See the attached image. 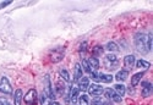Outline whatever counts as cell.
I'll use <instances>...</instances> for the list:
<instances>
[{"instance_id": "cb8c5ba5", "label": "cell", "mask_w": 153, "mask_h": 105, "mask_svg": "<svg viewBox=\"0 0 153 105\" xmlns=\"http://www.w3.org/2000/svg\"><path fill=\"white\" fill-rule=\"evenodd\" d=\"M107 49L108 50H110V51H119V48H118V45L114 43V42H109L108 44H107Z\"/></svg>"}, {"instance_id": "ba28073f", "label": "cell", "mask_w": 153, "mask_h": 105, "mask_svg": "<svg viewBox=\"0 0 153 105\" xmlns=\"http://www.w3.org/2000/svg\"><path fill=\"white\" fill-rule=\"evenodd\" d=\"M52 60L54 61V62H59L60 60H62L64 59V48H58V49H55L53 52H52Z\"/></svg>"}, {"instance_id": "7a4b0ae2", "label": "cell", "mask_w": 153, "mask_h": 105, "mask_svg": "<svg viewBox=\"0 0 153 105\" xmlns=\"http://www.w3.org/2000/svg\"><path fill=\"white\" fill-rule=\"evenodd\" d=\"M91 78L96 82H103V83H111L113 82L111 75H104V73H100V72H92Z\"/></svg>"}, {"instance_id": "4316f807", "label": "cell", "mask_w": 153, "mask_h": 105, "mask_svg": "<svg viewBox=\"0 0 153 105\" xmlns=\"http://www.w3.org/2000/svg\"><path fill=\"white\" fill-rule=\"evenodd\" d=\"M56 89H58V94H59V95H61V94H64V89H65V86L61 84V83H58Z\"/></svg>"}, {"instance_id": "484cf974", "label": "cell", "mask_w": 153, "mask_h": 105, "mask_svg": "<svg viewBox=\"0 0 153 105\" xmlns=\"http://www.w3.org/2000/svg\"><path fill=\"white\" fill-rule=\"evenodd\" d=\"M81 67L83 69L85 72H87V73H92V70H91V67H90V65H88L87 60H83V61H82V66H81Z\"/></svg>"}, {"instance_id": "9c48e42d", "label": "cell", "mask_w": 153, "mask_h": 105, "mask_svg": "<svg viewBox=\"0 0 153 105\" xmlns=\"http://www.w3.org/2000/svg\"><path fill=\"white\" fill-rule=\"evenodd\" d=\"M79 93H80V89L77 87H71L70 88V92H69V99L72 101V104H76L77 101V97H79Z\"/></svg>"}, {"instance_id": "7c38bea8", "label": "cell", "mask_w": 153, "mask_h": 105, "mask_svg": "<svg viewBox=\"0 0 153 105\" xmlns=\"http://www.w3.org/2000/svg\"><path fill=\"white\" fill-rule=\"evenodd\" d=\"M152 90H153V88L149 82L146 81L142 83V97H149L152 94Z\"/></svg>"}, {"instance_id": "7402d4cb", "label": "cell", "mask_w": 153, "mask_h": 105, "mask_svg": "<svg viewBox=\"0 0 153 105\" xmlns=\"http://www.w3.org/2000/svg\"><path fill=\"white\" fill-rule=\"evenodd\" d=\"M60 76L64 81H66V82H70L71 81V78H70V75L66 70H60Z\"/></svg>"}, {"instance_id": "52a82bcc", "label": "cell", "mask_w": 153, "mask_h": 105, "mask_svg": "<svg viewBox=\"0 0 153 105\" xmlns=\"http://www.w3.org/2000/svg\"><path fill=\"white\" fill-rule=\"evenodd\" d=\"M88 93H90V95H93V97H99L102 93H103L104 88L97 84V83H93V84H90V87H88Z\"/></svg>"}, {"instance_id": "603a6c76", "label": "cell", "mask_w": 153, "mask_h": 105, "mask_svg": "<svg viewBox=\"0 0 153 105\" xmlns=\"http://www.w3.org/2000/svg\"><path fill=\"white\" fill-rule=\"evenodd\" d=\"M79 103H80V105H90V100H88V97L86 94H82L80 97Z\"/></svg>"}, {"instance_id": "5bb4252c", "label": "cell", "mask_w": 153, "mask_h": 105, "mask_svg": "<svg viewBox=\"0 0 153 105\" xmlns=\"http://www.w3.org/2000/svg\"><path fill=\"white\" fill-rule=\"evenodd\" d=\"M87 62H88V65H90V67H91L92 72H96V71L99 69V61H98L97 58L92 56V58H90V59L87 60Z\"/></svg>"}, {"instance_id": "e0dca14e", "label": "cell", "mask_w": 153, "mask_h": 105, "mask_svg": "<svg viewBox=\"0 0 153 105\" xmlns=\"http://www.w3.org/2000/svg\"><path fill=\"white\" fill-rule=\"evenodd\" d=\"M124 64H125V66H127V67H132L134 64H135V56L134 55L125 56L124 58Z\"/></svg>"}, {"instance_id": "f546056e", "label": "cell", "mask_w": 153, "mask_h": 105, "mask_svg": "<svg viewBox=\"0 0 153 105\" xmlns=\"http://www.w3.org/2000/svg\"><path fill=\"white\" fill-rule=\"evenodd\" d=\"M11 4V1H5V3H1L0 4V9H3L4 6H7V5H10Z\"/></svg>"}, {"instance_id": "f1b7e54d", "label": "cell", "mask_w": 153, "mask_h": 105, "mask_svg": "<svg viewBox=\"0 0 153 105\" xmlns=\"http://www.w3.org/2000/svg\"><path fill=\"white\" fill-rule=\"evenodd\" d=\"M86 47H87V43H86V42H83V43L80 45V51H83V50H86Z\"/></svg>"}, {"instance_id": "d4e9b609", "label": "cell", "mask_w": 153, "mask_h": 105, "mask_svg": "<svg viewBox=\"0 0 153 105\" xmlns=\"http://www.w3.org/2000/svg\"><path fill=\"white\" fill-rule=\"evenodd\" d=\"M103 54V48H102L100 45H97L94 49H93V56L96 58V56H99V55H102Z\"/></svg>"}, {"instance_id": "30bf717a", "label": "cell", "mask_w": 153, "mask_h": 105, "mask_svg": "<svg viewBox=\"0 0 153 105\" xmlns=\"http://www.w3.org/2000/svg\"><path fill=\"white\" fill-rule=\"evenodd\" d=\"M82 78V67L81 65L77 62L75 65V69H74V81L75 82H79V80Z\"/></svg>"}, {"instance_id": "8992f818", "label": "cell", "mask_w": 153, "mask_h": 105, "mask_svg": "<svg viewBox=\"0 0 153 105\" xmlns=\"http://www.w3.org/2000/svg\"><path fill=\"white\" fill-rule=\"evenodd\" d=\"M0 92L4 94H9V95L12 94V87L6 77H3L1 80H0Z\"/></svg>"}, {"instance_id": "4fadbf2b", "label": "cell", "mask_w": 153, "mask_h": 105, "mask_svg": "<svg viewBox=\"0 0 153 105\" xmlns=\"http://www.w3.org/2000/svg\"><path fill=\"white\" fill-rule=\"evenodd\" d=\"M91 105H113V104H111V103H109L107 99L102 98V97L99 95V97H93Z\"/></svg>"}, {"instance_id": "ffe728a7", "label": "cell", "mask_w": 153, "mask_h": 105, "mask_svg": "<svg viewBox=\"0 0 153 105\" xmlns=\"http://www.w3.org/2000/svg\"><path fill=\"white\" fill-rule=\"evenodd\" d=\"M149 66H151V64H149L148 61H145V60H138V61L136 62V67H138V69H145V70H147V69H149Z\"/></svg>"}, {"instance_id": "83f0119b", "label": "cell", "mask_w": 153, "mask_h": 105, "mask_svg": "<svg viewBox=\"0 0 153 105\" xmlns=\"http://www.w3.org/2000/svg\"><path fill=\"white\" fill-rule=\"evenodd\" d=\"M0 105H11V104H10V101L6 98L0 97Z\"/></svg>"}, {"instance_id": "1f68e13d", "label": "cell", "mask_w": 153, "mask_h": 105, "mask_svg": "<svg viewBox=\"0 0 153 105\" xmlns=\"http://www.w3.org/2000/svg\"><path fill=\"white\" fill-rule=\"evenodd\" d=\"M74 105H76V104H74Z\"/></svg>"}, {"instance_id": "44dd1931", "label": "cell", "mask_w": 153, "mask_h": 105, "mask_svg": "<svg viewBox=\"0 0 153 105\" xmlns=\"http://www.w3.org/2000/svg\"><path fill=\"white\" fill-rule=\"evenodd\" d=\"M114 89H115V92H117V93H118L120 97L125 95V93H126V88H125V86H123V84H115Z\"/></svg>"}, {"instance_id": "9a60e30c", "label": "cell", "mask_w": 153, "mask_h": 105, "mask_svg": "<svg viewBox=\"0 0 153 105\" xmlns=\"http://www.w3.org/2000/svg\"><path fill=\"white\" fill-rule=\"evenodd\" d=\"M145 76V72H138V73H135L134 76H132V78H131V86L132 87H135V86H137L138 83H140V81L142 80V77Z\"/></svg>"}, {"instance_id": "ac0fdd59", "label": "cell", "mask_w": 153, "mask_h": 105, "mask_svg": "<svg viewBox=\"0 0 153 105\" xmlns=\"http://www.w3.org/2000/svg\"><path fill=\"white\" fill-rule=\"evenodd\" d=\"M127 76H129V72H127L126 70H121V71H119V72L117 73L115 78H117V81L123 82V81H125L126 78H127Z\"/></svg>"}, {"instance_id": "6da1fadb", "label": "cell", "mask_w": 153, "mask_h": 105, "mask_svg": "<svg viewBox=\"0 0 153 105\" xmlns=\"http://www.w3.org/2000/svg\"><path fill=\"white\" fill-rule=\"evenodd\" d=\"M135 45L136 50L141 54H147L148 51L152 49V35L149 34H143V33H138L135 37Z\"/></svg>"}, {"instance_id": "d6986e66", "label": "cell", "mask_w": 153, "mask_h": 105, "mask_svg": "<svg viewBox=\"0 0 153 105\" xmlns=\"http://www.w3.org/2000/svg\"><path fill=\"white\" fill-rule=\"evenodd\" d=\"M22 90L21 89H16L15 95H14V100H15V105H21L22 101Z\"/></svg>"}, {"instance_id": "2e32d148", "label": "cell", "mask_w": 153, "mask_h": 105, "mask_svg": "<svg viewBox=\"0 0 153 105\" xmlns=\"http://www.w3.org/2000/svg\"><path fill=\"white\" fill-rule=\"evenodd\" d=\"M52 101H53V99L50 98L45 92H42V94H41V105H50Z\"/></svg>"}, {"instance_id": "277c9868", "label": "cell", "mask_w": 153, "mask_h": 105, "mask_svg": "<svg viewBox=\"0 0 153 105\" xmlns=\"http://www.w3.org/2000/svg\"><path fill=\"white\" fill-rule=\"evenodd\" d=\"M103 93H104L105 98L109 99V100H113V101H115V103H120L121 101V97L114 89H111V88H105L103 90Z\"/></svg>"}, {"instance_id": "5b68a950", "label": "cell", "mask_w": 153, "mask_h": 105, "mask_svg": "<svg viewBox=\"0 0 153 105\" xmlns=\"http://www.w3.org/2000/svg\"><path fill=\"white\" fill-rule=\"evenodd\" d=\"M104 65L108 70H114L117 66H118V58L115 55H107L105 59H104Z\"/></svg>"}, {"instance_id": "4dcf8cb0", "label": "cell", "mask_w": 153, "mask_h": 105, "mask_svg": "<svg viewBox=\"0 0 153 105\" xmlns=\"http://www.w3.org/2000/svg\"><path fill=\"white\" fill-rule=\"evenodd\" d=\"M50 105H61V104H59L58 101H52V103H50Z\"/></svg>"}, {"instance_id": "8fae6325", "label": "cell", "mask_w": 153, "mask_h": 105, "mask_svg": "<svg viewBox=\"0 0 153 105\" xmlns=\"http://www.w3.org/2000/svg\"><path fill=\"white\" fill-rule=\"evenodd\" d=\"M90 87V78L88 77H82L81 80H79V89L82 90V92H86Z\"/></svg>"}, {"instance_id": "3957f363", "label": "cell", "mask_w": 153, "mask_h": 105, "mask_svg": "<svg viewBox=\"0 0 153 105\" xmlns=\"http://www.w3.org/2000/svg\"><path fill=\"white\" fill-rule=\"evenodd\" d=\"M23 101L26 105H36L37 103V90L36 89H30L27 94L23 97Z\"/></svg>"}]
</instances>
